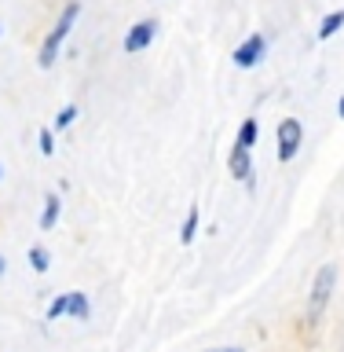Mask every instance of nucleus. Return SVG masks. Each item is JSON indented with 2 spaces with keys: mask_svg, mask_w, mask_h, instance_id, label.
Masks as SVG:
<instances>
[{
  "mask_svg": "<svg viewBox=\"0 0 344 352\" xmlns=\"http://www.w3.org/2000/svg\"><path fill=\"white\" fill-rule=\"evenodd\" d=\"M77 15H81V8H77V4H66V11L59 15V22H55V30L48 33V41H44V48H41V66H44V70H48V66L55 63V55H59V44L66 41V33L73 30Z\"/></svg>",
  "mask_w": 344,
  "mask_h": 352,
  "instance_id": "1",
  "label": "nucleus"
},
{
  "mask_svg": "<svg viewBox=\"0 0 344 352\" xmlns=\"http://www.w3.org/2000/svg\"><path fill=\"white\" fill-rule=\"evenodd\" d=\"M334 286H337V268L334 264H323L315 275V286H312V305H308V316L312 319L323 316V308L330 305V297H334Z\"/></svg>",
  "mask_w": 344,
  "mask_h": 352,
  "instance_id": "2",
  "label": "nucleus"
},
{
  "mask_svg": "<svg viewBox=\"0 0 344 352\" xmlns=\"http://www.w3.org/2000/svg\"><path fill=\"white\" fill-rule=\"evenodd\" d=\"M301 136H304V132H301V121H297V118H286L279 125V158L282 162H290L293 154L301 151Z\"/></svg>",
  "mask_w": 344,
  "mask_h": 352,
  "instance_id": "3",
  "label": "nucleus"
},
{
  "mask_svg": "<svg viewBox=\"0 0 344 352\" xmlns=\"http://www.w3.org/2000/svg\"><path fill=\"white\" fill-rule=\"evenodd\" d=\"M264 52H268V44H264L260 33H253V37H246V41L238 44L231 59H235V66H242V70H249V66H257L264 59Z\"/></svg>",
  "mask_w": 344,
  "mask_h": 352,
  "instance_id": "4",
  "label": "nucleus"
},
{
  "mask_svg": "<svg viewBox=\"0 0 344 352\" xmlns=\"http://www.w3.org/2000/svg\"><path fill=\"white\" fill-rule=\"evenodd\" d=\"M154 22H136V26L128 30V37H125V52H143L147 44L154 41Z\"/></svg>",
  "mask_w": 344,
  "mask_h": 352,
  "instance_id": "5",
  "label": "nucleus"
},
{
  "mask_svg": "<svg viewBox=\"0 0 344 352\" xmlns=\"http://www.w3.org/2000/svg\"><path fill=\"white\" fill-rule=\"evenodd\" d=\"M231 176H238V180H249L253 176V158H249L246 147H238V143H235V151H231Z\"/></svg>",
  "mask_w": 344,
  "mask_h": 352,
  "instance_id": "6",
  "label": "nucleus"
},
{
  "mask_svg": "<svg viewBox=\"0 0 344 352\" xmlns=\"http://www.w3.org/2000/svg\"><path fill=\"white\" fill-rule=\"evenodd\" d=\"M88 312H92L88 297H84V294H77V290H70V308H66V316H73V319H88Z\"/></svg>",
  "mask_w": 344,
  "mask_h": 352,
  "instance_id": "7",
  "label": "nucleus"
},
{
  "mask_svg": "<svg viewBox=\"0 0 344 352\" xmlns=\"http://www.w3.org/2000/svg\"><path fill=\"white\" fill-rule=\"evenodd\" d=\"M341 26H344V11H334V15H326V19H323V26H319V41H330Z\"/></svg>",
  "mask_w": 344,
  "mask_h": 352,
  "instance_id": "8",
  "label": "nucleus"
},
{
  "mask_svg": "<svg viewBox=\"0 0 344 352\" xmlns=\"http://www.w3.org/2000/svg\"><path fill=\"white\" fill-rule=\"evenodd\" d=\"M55 220H59V198L48 195V198H44V217H41V228H44V231H51V228H55Z\"/></svg>",
  "mask_w": 344,
  "mask_h": 352,
  "instance_id": "9",
  "label": "nucleus"
},
{
  "mask_svg": "<svg viewBox=\"0 0 344 352\" xmlns=\"http://www.w3.org/2000/svg\"><path fill=\"white\" fill-rule=\"evenodd\" d=\"M253 143H257V121L249 118V121H242V129H238V147L249 151Z\"/></svg>",
  "mask_w": 344,
  "mask_h": 352,
  "instance_id": "10",
  "label": "nucleus"
},
{
  "mask_svg": "<svg viewBox=\"0 0 344 352\" xmlns=\"http://www.w3.org/2000/svg\"><path fill=\"white\" fill-rule=\"evenodd\" d=\"M194 231H198V206H191V209H187V220H183V242H191L194 239Z\"/></svg>",
  "mask_w": 344,
  "mask_h": 352,
  "instance_id": "11",
  "label": "nucleus"
},
{
  "mask_svg": "<svg viewBox=\"0 0 344 352\" xmlns=\"http://www.w3.org/2000/svg\"><path fill=\"white\" fill-rule=\"evenodd\" d=\"M66 308H70V294H59V297L51 301V308H48V319L55 323L59 316H66Z\"/></svg>",
  "mask_w": 344,
  "mask_h": 352,
  "instance_id": "12",
  "label": "nucleus"
},
{
  "mask_svg": "<svg viewBox=\"0 0 344 352\" xmlns=\"http://www.w3.org/2000/svg\"><path fill=\"white\" fill-rule=\"evenodd\" d=\"M30 264H33L37 272H48V250H44V246H33V250H30Z\"/></svg>",
  "mask_w": 344,
  "mask_h": 352,
  "instance_id": "13",
  "label": "nucleus"
},
{
  "mask_svg": "<svg viewBox=\"0 0 344 352\" xmlns=\"http://www.w3.org/2000/svg\"><path fill=\"white\" fill-rule=\"evenodd\" d=\"M73 118H77V107H66V110H62V114H59V118H55V129H66V125H70V121H73Z\"/></svg>",
  "mask_w": 344,
  "mask_h": 352,
  "instance_id": "14",
  "label": "nucleus"
},
{
  "mask_svg": "<svg viewBox=\"0 0 344 352\" xmlns=\"http://www.w3.org/2000/svg\"><path fill=\"white\" fill-rule=\"evenodd\" d=\"M55 151V143H51V132L48 129H41V154H51Z\"/></svg>",
  "mask_w": 344,
  "mask_h": 352,
  "instance_id": "15",
  "label": "nucleus"
},
{
  "mask_svg": "<svg viewBox=\"0 0 344 352\" xmlns=\"http://www.w3.org/2000/svg\"><path fill=\"white\" fill-rule=\"evenodd\" d=\"M337 114L344 118V96H341V103H337Z\"/></svg>",
  "mask_w": 344,
  "mask_h": 352,
  "instance_id": "16",
  "label": "nucleus"
},
{
  "mask_svg": "<svg viewBox=\"0 0 344 352\" xmlns=\"http://www.w3.org/2000/svg\"><path fill=\"white\" fill-rule=\"evenodd\" d=\"M213 352H242V349H213Z\"/></svg>",
  "mask_w": 344,
  "mask_h": 352,
  "instance_id": "17",
  "label": "nucleus"
},
{
  "mask_svg": "<svg viewBox=\"0 0 344 352\" xmlns=\"http://www.w3.org/2000/svg\"><path fill=\"white\" fill-rule=\"evenodd\" d=\"M0 275H4V257H0Z\"/></svg>",
  "mask_w": 344,
  "mask_h": 352,
  "instance_id": "18",
  "label": "nucleus"
}]
</instances>
